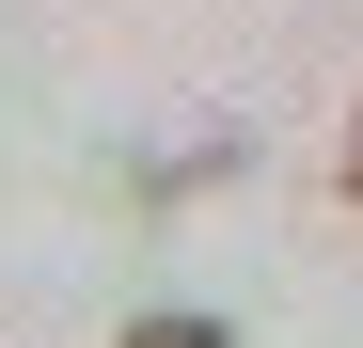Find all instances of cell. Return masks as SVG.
<instances>
[{"label":"cell","mask_w":363,"mask_h":348,"mask_svg":"<svg viewBox=\"0 0 363 348\" xmlns=\"http://www.w3.org/2000/svg\"><path fill=\"white\" fill-rule=\"evenodd\" d=\"M127 348H221V317H143Z\"/></svg>","instance_id":"obj_1"},{"label":"cell","mask_w":363,"mask_h":348,"mask_svg":"<svg viewBox=\"0 0 363 348\" xmlns=\"http://www.w3.org/2000/svg\"><path fill=\"white\" fill-rule=\"evenodd\" d=\"M347 190H363V143H347Z\"/></svg>","instance_id":"obj_2"}]
</instances>
